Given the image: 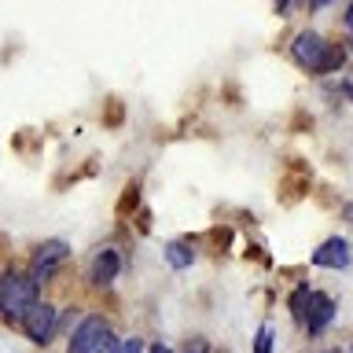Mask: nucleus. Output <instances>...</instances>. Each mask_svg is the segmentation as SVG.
I'll return each instance as SVG.
<instances>
[{"instance_id": "obj_19", "label": "nucleus", "mask_w": 353, "mask_h": 353, "mask_svg": "<svg viewBox=\"0 0 353 353\" xmlns=\"http://www.w3.org/2000/svg\"><path fill=\"white\" fill-rule=\"evenodd\" d=\"M346 221H350V225H353V203H346Z\"/></svg>"}, {"instance_id": "obj_6", "label": "nucleus", "mask_w": 353, "mask_h": 353, "mask_svg": "<svg viewBox=\"0 0 353 353\" xmlns=\"http://www.w3.org/2000/svg\"><path fill=\"white\" fill-rule=\"evenodd\" d=\"M350 261H353V254H350V239H346V236H327V239L313 250V265H316V269L346 272Z\"/></svg>"}, {"instance_id": "obj_15", "label": "nucleus", "mask_w": 353, "mask_h": 353, "mask_svg": "<svg viewBox=\"0 0 353 353\" xmlns=\"http://www.w3.org/2000/svg\"><path fill=\"white\" fill-rule=\"evenodd\" d=\"M184 353H206V342H203V339L188 342V350H184Z\"/></svg>"}, {"instance_id": "obj_4", "label": "nucleus", "mask_w": 353, "mask_h": 353, "mask_svg": "<svg viewBox=\"0 0 353 353\" xmlns=\"http://www.w3.org/2000/svg\"><path fill=\"white\" fill-rule=\"evenodd\" d=\"M327 44L324 41V33H316V30H302L298 37L291 41V59L302 66V70H320V63H324V52H327Z\"/></svg>"}, {"instance_id": "obj_17", "label": "nucleus", "mask_w": 353, "mask_h": 353, "mask_svg": "<svg viewBox=\"0 0 353 353\" xmlns=\"http://www.w3.org/2000/svg\"><path fill=\"white\" fill-rule=\"evenodd\" d=\"M148 353H173V350L165 346V342H151V346H148Z\"/></svg>"}, {"instance_id": "obj_18", "label": "nucleus", "mask_w": 353, "mask_h": 353, "mask_svg": "<svg viewBox=\"0 0 353 353\" xmlns=\"http://www.w3.org/2000/svg\"><path fill=\"white\" fill-rule=\"evenodd\" d=\"M346 30L353 33V0H350V8H346Z\"/></svg>"}, {"instance_id": "obj_16", "label": "nucleus", "mask_w": 353, "mask_h": 353, "mask_svg": "<svg viewBox=\"0 0 353 353\" xmlns=\"http://www.w3.org/2000/svg\"><path fill=\"white\" fill-rule=\"evenodd\" d=\"M276 4V11H280V15H287V11H291V4H298V0H272Z\"/></svg>"}, {"instance_id": "obj_9", "label": "nucleus", "mask_w": 353, "mask_h": 353, "mask_svg": "<svg viewBox=\"0 0 353 353\" xmlns=\"http://www.w3.org/2000/svg\"><path fill=\"white\" fill-rule=\"evenodd\" d=\"M162 254H165V265H170V269H192L195 265V250L188 247L184 239H170Z\"/></svg>"}, {"instance_id": "obj_12", "label": "nucleus", "mask_w": 353, "mask_h": 353, "mask_svg": "<svg viewBox=\"0 0 353 353\" xmlns=\"http://www.w3.org/2000/svg\"><path fill=\"white\" fill-rule=\"evenodd\" d=\"M272 342H276L272 324H261L258 327V339H254V353H272Z\"/></svg>"}, {"instance_id": "obj_11", "label": "nucleus", "mask_w": 353, "mask_h": 353, "mask_svg": "<svg viewBox=\"0 0 353 353\" xmlns=\"http://www.w3.org/2000/svg\"><path fill=\"white\" fill-rule=\"evenodd\" d=\"M346 63V52L335 48V44H327V52H324V63H320V70L316 74H331V70H339V66Z\"/></svg>"}, {"instance_id": "obj_7", "label": "nucleus", "mask_w": 353, "mask_h": 353, "mask_svg": "<svg viewBox=\"0 0 353 353\" xmlns=\"http://www.w3.org/2000/svg\"><path fill=\"white\" fill-rule=\"evenodd\" d=\"M121 272V250L118 247H103L88 261V283L92 287H110Z\"/></svg>"}, {"instance_id": "obj_5", "label": "nucleus", "mask_w": 353, "mask_h": 353, "mask_svg": "<svg viewBox=\"0 0 353 353\" xmlns=\"http://www.w3.org/2000/svg\"><path fill=\"white\" fill-rule=\"evenodd\" d=\"M70 258V247H66L63 239H48V243H37V250H33V261H30V276L37 283H44L48 276L59 269V265Z\"/></svg>"}, {"instance_id": "obj_3", "label": "nucleus", "mask_w": 353, "mask_h": 353, "mask_svg": "<svg viewBox=\"0 0 353 353\" xmlns=\"http://www.w3.org/2000/svg\"><path fill=\"white\" fill-rule=\"evenodd\" d=\"M22 331H26L37 346H48L55 339V331H59V313H55L48 302H33L26 309V316H22Z\"/></svg>"}, {"instance_id": "obj_20", "label": "nucleus", "mask_w": 353, "mask_h": 353, "mask_svg": "<svg viewBox=\"0 0 353 353\" xmlns=\"http://www.w3.org/2000/svg\"><path fill=\"white\" fill-rule=\"evenodd\" d=\"M346 92H350V99H353V85H346Z\"/></svg>"}, {"instance_id": "obj_13", "label": "nucleus", "mask_w": 353, "mask_h": 353, "mask_svg": "<svg viewBox=\"0 0 353 353\" xmlns=\"http://www.w3.org/2000/svg\"><path fill=\"white\" fill-rule=\"evenodd\" d=\"M118 353H148V350H143V342H140V339H125Z\"/></svg>"}, {"instance_id": "obj_8", "label": "nucleus", "mask_w": 353, "mask_h": 353, "mask_svg": "<svg viewBox=\"0 0 353 353\" xmlns=\"http://www.w3.org/2000/svg\"><path fill=\"white\" fill-rule=\"evenodd\" d=\"M335 298L324 294V291H313V302H309V313H305V331L309 335H324V331L335 324Z\"/></svg>"}, {"instance_id": "obj_21", "label": "nucleus", "mask_w": 353, "mask_h": 353, "mask_svg": "<svg viewBox=\"0 0 353 353\" xmlns=\"http://www.w3.org/2000/svg\"><path fill=\"white\" fill-rule=\"evenodd\" d=\"M350 37H353V33H350Z\"/></svg>"}, {"instance_id": "obj_2", "label": "nucleus", "mask_w": 353, "mask_h": 353, "mask_svg": "<svg viewBox=\"0 0 353 353\" xmlns=\"http://www.w3.org/2000/svg\"><path fill=\"white\" fill-rule=\"evenodd\" d=\"M37 280L33 276H22V272H4V280H0V316L15 320L22 324V316H26V309L37 302Z\"/></svg>"}, {"instance_id": "obj_10", "label": "nucleus", "mask_w": 353, "mask_h": 353, "mask_svg": "<svg viewBox=\"0 0 353 353\" xmlns=\"http://www.w3.org/2000/svg\"><path fill=\"white\" fill-rule=\"evenodd\" d=\"M309 302H313V287L309 283H298L294 287V294H291V316L298 320V324H305V313H309Z\"/></svg>"}, {"instance_id": "obj_14", "label": "nucleus", "mask_w": 353, "mask_h": 353, "mask_svg": "<svg viewBox=\"0 0 353 353\" xmlns=\"http://www.w3.org/2000/svg\"><path fill=\"white\" fill-rule=\"evenodd\" d=\"M331 4H339V0H309V11H324Z\"/></svg>"}, {"instance_id": "obj_1", "label": "nucleus", "mask_w": 353, "mask_h": 353, "mask_svg": "<svg viewBox=\"0 0 353 353\" xmlns=\"http://www.w3.org/2000/svg\"><path fill=\"white\" fill-rule=\"evenodd\" d=\"M121 342L107 316H81L70 335V353H118Z\"/></svg>"}]
</instances>
